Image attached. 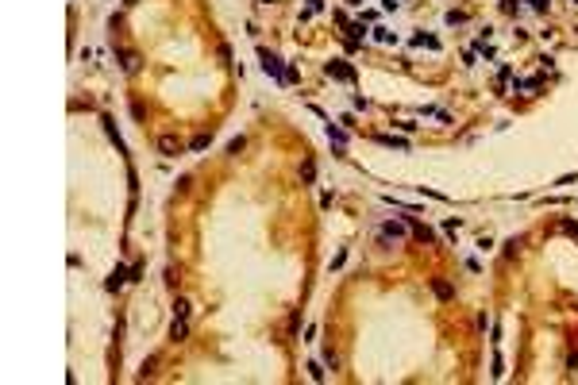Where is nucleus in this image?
<instances>
[{"instance_id":"obj_9","label":"nucleus","mask_w":578,"mask_h":385,"mask_svg":"<svg viewBox=\"0 0 578 385\" xmlns=\"http://www.w3.org/2000/svg\"><path fill=\"white\" fill-rule=\"evenodd\" d=\"M120 285H124V270H116V273H112V277H108V289H112V293H116Z\"/></svg>"},{"instance_id":"obj_11","label":"nucleus","mask_w":578,"mask_h":385,"mask_svg":"<svg viewBox=\"0 0 578 385\" xmlns=\"http://www.w3.org/2000/svg\"><path fill=\"white\" fill-rule=\"evenodd\" d=\"M204 147H208V135H197L193 143H189V150H204Z\"/></svg>"},{"instance_id":"obj_2","label":"nucleus","mask_w":578,"mask_h":385,"mask_svg":"<svg viewBox=\"0 0 578 385\" xmlns=\"http://www.w3.org/2000/svg\"><path fill=\"white\" fill-rule=\"evenodd\" d=\"M324 73H328V77H335V81H355V69L343 66V62H328V66H324Z\"/></svg>"},{"instance_id":"obj_1","label":"nucleus","mask_w":578,"mask_h":385,"mask_svg":"<svg viewBox=\"0 0 578 385\" xmlns=\"http://www.w3.org/2000/svg\"><path fill=\"white\" fill-rule=\"evenodd\" d=\"M158 154L178 158V154H185V143H181L178 135H158Z\"/></svg>"},{"instance_id":"obj_4","label":"nucleus","mask_w":578,"mask_h":385,"mask_svg":"<svg viewBox=\"0 0 578 385\" xmlns=\"http://www.w3.org/2000/svg\"><path fill=\"white\" fill-rule=\"evenodd\" d=\"M432 293L440 296V300H451V296H455V289H451V285H447L444 277H436V281H432Z\"/></svg>"},{"instance_id":"obj_7","label":"nucleus","mask_w":578,"mask_h":385,"mask_svg":"<svg viewBox=\"0 0 578 385\" xmlns=\"http://www.w3.org/2000/svg\"><path fill=\"white\" fill-rule=\"evenodd\" d=\"M174 316H178V320H185V316H189V300H181V296L174 300Z\"/></svg>"},{"instance_id":"obj_12","label":"nucleus","mask_w":578,"mask_h":385,"mask_svg":"<svg viewBox=\"0 0 578 385\" xmlns=\"http://www.w3.org/2000/svg\"><path fill=\"white\" fill-rule=\"evenodd\" d=\"M417 46H432V50H436V46H440V43H436L432 35H417Z\"/></svg>"},{"instance_id":"obj_14","label":"nucleus","mask_w":578,"mask_h":385,"mask_svg":"<svg viewBox=\"0 0 578 385\" xmlns=\"http://www.w3.org/2000/svg\"><path fill=\"white\" fill-rule=\"evenodd\" d=\"M520 243H524V239H509V243H505V254H516V250H520Z\"/></svg>"},{"instance_id":"obj_8","label":"nucleus","mask_w":578,"mask_h":385,"mask_svg":"<svg viewBox=\"0 0 578 385\" xmlns=\"http://www.w3.org/2000/svg\"><path fill=\"white\" fill-rule=\"evenodd\" d=\"M243 147H247V139H243V135H239V139H231V143H227V154H239Z\"/></svg>"},{"instance_id":"obj_13","label":"nucleus","mask_w":578,"mask_h":385,"mask_svg":"<svg viewBox=\"0 0 578 385\" xmlns=\"http://www.w3.org/2000/svg\"><path fill=\"white\" fill-rule=\"evenodd\" d=\"M155 366H158V358H155V355H151V358L143 362V378H147V374H155Z\"/></svg>"},{"instance_id":"obj_3","label":"nucleus","mask_w":578,"mask_h":385,"mask_svg":"<svg viewBox=\"0 0 578 385\" xmlns=\"http://www.w3.org/2000/svg\"><path fill=\"white\" fill-rule=\"evenodd\" d=\"M262 69H266L270 77H278V81H286V73H282V62L270 54V50H262Z\"/></svg>"},{"instance_id":"obj_5","label":"nucleus","mask_w":578,"mask_h":385,"mask_svg":"<svg viewBox=\"0 0 578 385\" xmlns=\"http://www.w3.org/2000/svg\"><path fill=\"white\" fill-rule=\"evenodd\" d=\"M185 335H189V324L174 316V327H170V339H174V343H181V339H185Z\"/></svg>"},{"instance_id":"obj_15","label":"nucleus","mask_w":578,"mask_h":385,"mask_svg":"<svg viewBox=\"0 0 578 385\" xmlns=\"http://www.w3.org/2000/svg\"><path fill=\"white\" fill-rule=\"evenodd\" d=\"M528 4H532L536 12H547V0H528Z\"/></svg>"},{"instance_id":"obj_6","label":"nucleus","mask_w":578,"mask_h":385,"mask_svg":"<svg viewBox=\"0 0 578 385\" xmlns=\"http://www.w3.org/2000/svg\"><path fill=\"white\" fill-rule=\"evenodd\" d=\"M120 66L128 73H139V54H120Z\"/></svg>"},{"instance_id":"obj_10","label":"nucleus","mask_w":578,"mask_h":385,"mask_svg":"<svg viewBox=\"0 0 578 385\" xmlns=\"http://www.w3.org/2000/svg\"><path fill=\"white\" fill-rule=\"evenodd\" d=\"M382 231H385V235H405V224H393V220H389Z\"/></svg>"}]
</instances>
